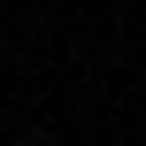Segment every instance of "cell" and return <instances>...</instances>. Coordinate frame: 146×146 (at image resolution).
<instances>
[{"instance_id": "1", "label": "cell", "mask_w": 146, "mask_h": 146, "mask_svg": "<svg viewBox=\"0 0 146 146\" xmlns=\"http://www.w3.org/2000/svg\"><path fill=\"white\" fill-rule=\"evenodd\" d=\"M23 146H31V139H23Z\"/></svg>"}]
</instances>
